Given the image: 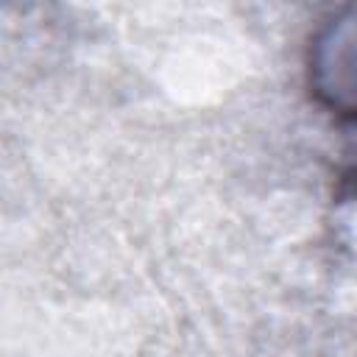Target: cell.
<instances>
[{
  "mask_svg": "<svg viewBox=\"0 0 357 357\" xmlns=\"http://www.w3.org/2000/svg\"><path fill=\"white\" fill-rule=\"evenodd\" d=\"M354 6L329 14L312 33L307 47L310 95L340 120H354Z\"/></svg>",
  "mask_w": 357,
  "mask_h": 357,
  "instance_id": "1",
  "label": "cell"
}]
</instances>
